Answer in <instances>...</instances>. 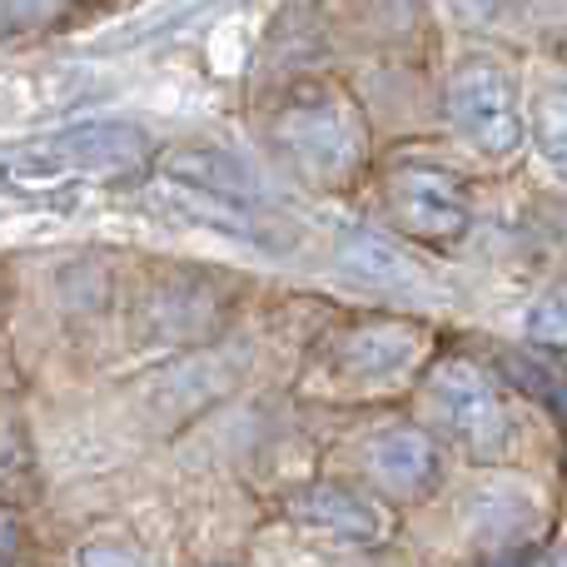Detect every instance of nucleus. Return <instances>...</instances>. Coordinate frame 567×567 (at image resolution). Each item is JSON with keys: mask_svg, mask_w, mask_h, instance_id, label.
Listing matches in <instances>:
<instances>
[{"mask_svg": "<svg viewBox=\"0 0 567 567\" xmlns=\"http://www.w3.org/2000/svg\"><path fill=\"white\" fill-rule=\"evenodd\" d=\"M150 165V135L125 120L70 125L55 135L0 150V189H65L120 185Z\"/></svg>", "mask_w": 567, "mask_h": 567, "instance_id": "f257e3e1", "label": "nucleus"}, {"mask_svg": "<svg viewBox=\"0 0 567 567\" xmlns=\"http://www.w3.org/2000/svg\"><path fill=\"white\" fill-rule=\"evenodd\" d=\"M389 209L409 235L458 239L468 229V195L458 175L439 165H403L389 175Z\"/></svg>", "mask_w": 567, "mask_h": 567, "instance_id": "39448f33", "label": "nucleus"}, {"mask_svg": "<svg viewBox=\"0 0 567 567\" xmlns=\"http://www.w3.org/2000/svg\"><path fill=\"white\" fill-rule=\"evenodd\" d=\"M429 413L439 419V429L453 443H463L468 453H498L508 443V423H503L498 389L488 383V373L468 359H443L429 373Z\"/></svg>", "mask_w": 567, "mask_h": 567, "instance_id": "20e7f679", "label": "nucleus"}, {"mask_svg": "<svg viewBox=\"0 0 567 567\" xmlns=\"http://www.w3.org/2000/svg\"><path fill=\"white\" fill-rule=\"evenodd\" d=\"M449 115L458 135L483 155H513L523 145L518 85L493 60H463L449 80Z\"/></svg>", "mask_w": 567, "mask_h": 567, "instance_id": "7ed1b4c3", "label": "nucleus"}, {"mask_svg": "<svg viewBox=\"0 0 567 567\" xmlns=\"http://www.w3.org/2000/svg\"><path fill=\"white\" fill-rule=\"evenodd\" d=\"M275 145L303 175L323 179H343L353 165H359V150H363V130L359 115H353L349 100L339 95H293L289 105L275 115Z\"/></svg>", "mask_w": 567, "mask_h": 567, "instance_id": "f03ea898", "label": "nucleus"}, {"mask_svg": "<svg viewBox=\"0 0 567 567\" xmlns=\"http://www.w3.org/2000/svg\"><path fill=\"white\" fill-rule=\"evenodd\" d=\"M50 6H55V0H6V16H16V20H40V16H50Z\"/></svg>", "mask_w": 567, "mask_h": 567, "instance_id": "4468645a", "label": "nucleus"}, {"mask_svg": "<svg viewBox=\"0 0 567 567\" xmlns=\"http://www.w3.org/2000/svg\"><path fill=\"white\" fill-rule=\"evenodd\" d=\"M429 333L409 319H373L359 323V329L339 333L333 343V369L343 373L349 383H389L403 379V373L419 363Z\"/></svg>", "mask_w": 567, "mask_h": 567, "instance_id": "423d86ee", "label": "nucleus"}, {"mask_svg": "<svg viewBox=\"0 0 567 567\" xmlns=\"http://www.w3.org/2000/svg\"><path fill=\"white\" fill-rule=\"evenodd\" d=\"M75 563H80V567H155V563L145 558V553L125 548V543H85Z\"/></svg>", "mask_w": 567, "mask_h": 567, "instance_id": "ddd939ff", "label": "nucleus"}, {"mask_svg": "<svg viewBox=\"0 0 567 567\" xmlns=\"http://www.w3.org/2000/svg\"><path fill=\"white\" fill-rule=\"evenodd\" d=\"M453 10H458L463 20H488L493 16V6H498V0H449Z\"/></svg>", "mask_w": 567, "mask_h": 567, "instance_id": "2eb2a0df", "label": "nucleus"}, {"mask_svg": "<svg viewBox=\"0 0 567 567\" xmlns=\"http://www.w3.org/2000/svg\"><path fill=\"white\" fill-rule=\"evenodd\" d=\"M155 169L165 175L169 189L205 195V199H219V205H235V209L255 205V199L265 195L255 169L219 145H175L155 159Z\"/></svg>", "mask_w": 567, "mask_h": 567, "instance_id": "0eeeda50", "label": "nucleus"}, {"mask_svg": "<svg viewBox=\"0 0 567 567\" xmlns=\"http://www.w3.org/2000/svg\"><path fill=\"white\" fill-rule=\"evenodd\" d=\"M339 255L359 279L389 284V289H413V284H423L419 265H413L399 245H389L383 235H373V229H349V235L339 239Z\"/></svg>", "mask_w": 567, "mask_h": 567, "instance_id": "9d476101", "label": "nucleus"}, {"mask_svg": "<svg viewBox=\"0 0 567 567\" xmlns=\"http://www.w3.org/2000/svg\"><path fill=\"white\" fill-rule=\"evenodd\" d=\"M363 468L383 493H419L439 473V449L423 429L393 423V429H379L363 443Z\"/></svg>", "mask_w": 567, "mask_h": 567, "instance_id": "1a4fd4ad", "label": "nucleus"}, {"mask_svg": "<svg viewBox=\"0 0 567 567\" xmlns=\"http://www.w3.org/2000/svg\"><path fill=\"white\" fill-rule=\"evenodd\" d=\"M558 567H567V548H563V558H558Z\"/></svg>", "mask_w": 567, "mask_h": 567, "instance_id": "dca6fc26", "label": "nucleus"}, {"mask_svg": "<svg viewBox=\"0 0 567 567\" xmlns=\"http://www.w3.org/2000/svg\"><path fill=\"white\" fill-rule=\"evenodd\" d=\"M533 140H538V159L553 179L567 185V85H548L533 110Z\"/></svg>", "mask_w": 567, "mask_h": 567, "instance_id": "9b49d317", "label": "nucleus"}, {"mask_svg": "<svg viewBox=\"0 0 567 567\" xmlns=\"http://www.w3.org/2000/svg\"><path fill=\"white\" fill-rule=\"evenodd\" d=\"M289 518L313 533H333L343 543H383L389 533V513L349 483H309L289 493Z\"/></svg>", "mask_w": 567, "mask_h": 567, "instance_id": "6e6552de", "label": "nucleus"}, {"mask_svg": "<svg viewBox=\"0 0 567 567\" xmlns=\"http://www.w3.org/2000/svg\"><path fill=\"white\" fill-rule=\"evenodd\" d=\"M523 339L543 353H563L567 349V303L563 299H543L523 313Z\"/></svg>", "mask_w": 567, "mask_h": 567, "instance_id": "f8f14e48", "label": "nucleus"}]
</instances>
